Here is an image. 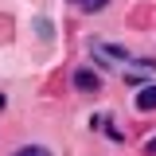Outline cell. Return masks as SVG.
Returning a JSON list of instances; mask_svg holds the SVG:
<instances>
[{
    "label": "cell",
    "mask_w": 156,
    "mask_h": 156,
    "mask_svg": "<svg viewBox=\"0 0 156 156\" xmlns=\"http://www.w3.org/2000/svg\"><path fill=\"white\" fill-rule=\"evenodd\" d=\"M133 101H136V109H156V86H140Z\"/></svg>",
    "instance_id": "obj_1"
},
{
    "label": "cell",
    "mask_w": 156,
    "mask_h": 156,
    "mask_svg": "<svg viewBox=\"0 0 156 156\" xmlns=\"http://www.w3.org/2000/svg\"><path fill=\"white\" fill-rule=\"evenodd\" d=\"M74 86H78V90H98V74H94V70H78Z\"/></svg>",
    "instance_id": "obj_2"
},
{
    "label": "cell",
    "mask_w": 156,
    "mask_h": 156,
    "mask_svg": "<svg viewBox=\"0 0 156 156\" xmlns=\"http://www.w3.org/2000/svg\"><path fill=\"white\" fill-rule=\"evenodd\" d=\"M70 4H78L82 12H101V8H105L109 0H70Z\"/></svg>",
    "instance_id": "obj_3"
},
{
    "label": "cell",
    "mask_w": 156,
    "mask_h": 156,
    "mask_svg": "<svg viewBox=\"0 0 156 156\" xmlns=\"http://www.w3.org/2000/svg\"><path fill=\"white\" fill-rule=\"evenodd\" d=\"M12 156H51V148H43V144H27V148H20Z\"/></svg>",
    "instance_id": "obj_4"
},
{
    "label": "cell",
    "mask_w": 156,
    "mask_h": 156,
    "mask_svg": "<svg viewBox=\"0 0 156 156\" xmlns=\"http://www.w3.org/2000/svg\"><path fill=\"white\" fill-rule=\"evenodd\" d=\"M148 152H156V136H152V140H148Z\"/></svg>",
    "instance_id": "obj_5"
},
{
    "label": "cell",
    "mask_w": 156,
    "mask_h": 156,
    "mask_svg": "<svg viewBox=\"0 0 156 156\" xmlns=\"http://www.w3.org/2000/svg\"><path fill=\"white\" fill-rule=\"evenodd\" d=\"M0 109H4V94H0Z\"/></svg>",
    "instance_id": "obj_6"
}]
</instances>
